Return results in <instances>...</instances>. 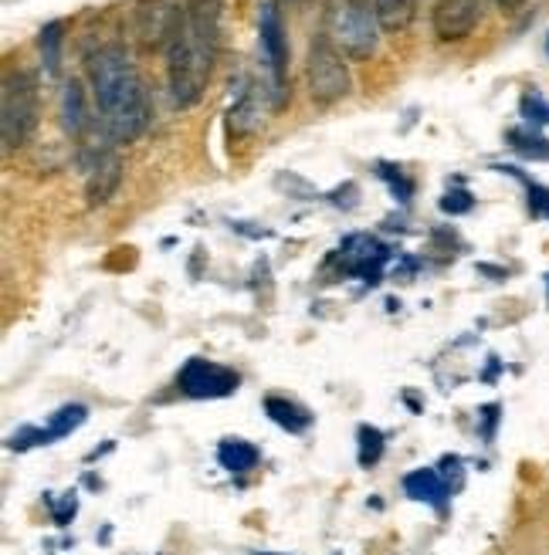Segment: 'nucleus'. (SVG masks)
Returning a JSON list of instances; mask_svg holds the SVG:
<instances>
[{
	"mask_svg": "<svg viewBox=\"0 0 549 555\" xmlns=\"http://www.w3.org/2000/svg\"><path fill=\"white\" fill-rule=\"evenodd\" d=\"M265 413L271 416L274 424H279L282 430L289 434H302V430H309L312 427V413L306 406H298L285 397H268L265 400Z\"/></svg>",
	"mask_w": 549,
	"mask_h": 555,
	"instance_id": "16",
	"label": "nucleus"
},
{
	"mask_svg": "<svg viewBox=\"0 0 549 555\" xmlns=\"http://www.w3.org/2000/svg\"><path fill=\"white\" fill-rule=\"evenodd\" d=\"M282 4H289V8H302V4H309V0H282Z\"/></svg>",
	"mask_w": 549,
	"mask_h": 555,
	"instance_id": "27",
	"label": "nucleus"
},
{
	"mask_svg": "<svg viewBox=\"0 0 549 555\" xmlns=\"http://www.w3.org/2000/svg\"><path fill=\"white\" fill-rule=\"evenodd\" d=\"M519 113L526 116V122L529 126H549V102L539 95V92H526L523 95V102H519Z\"/></svg>",
	"mask_w": 549,
	"mask_h": 555,
	"instance_id": "23",
	"label": "nucleus"
},
{
	"mask_svg": "<svg viewBox=\"0 0 549 555\" xmlns=\"http://www.w3.org/2000/svg\"><path fill=\"white\" fill-rule=\"evenodd\" d=\"M496 4H499L502 14H519V11L526 8V0H496Z\"/></svg>",
	"mask_w": 549,
	"mask_h": 555,
	"instance_id": "26",
	"label": "nucleus"
},
{
	"mask_svg": "<svg viewBox=\"0 0 549 555\" xmlns=\"http://www.w3.org/2000/svg\"><path fill=\"white\" fill-rule=\"evenodd\" d=\"M258 48H261V62L268 68V95H271V108H282L289 102V41H285V24L279 8L261 4L258 14Z\"/></svg>",
	"mask_w": 549,
	"mask_h": 555,
	"instance_id": "6",
	"label": "nucleus"
},
{
	"mask_svg": "<svg viewBox=\"0 0 549 555\" xmlns=\"http://www.w3.org/2000/svg\"><path fill=\"white\" fill-rule=\"evenodd\" d=\"M509 146L526 159H549V139L536 126L533 129H512Z\"/></svg>",
	"mask_w": 549,
	"mask_h": 555,
	"instance_id": "19",
	"label": "nucleus"
},
{
	"mask_svg": "<svg viewBox=\"0 0 549 555\" xmlns=\"http://www.w3.org/2000/svg\"><path fill=\"white\" fill-rule=\"evenodd\" d=\"M383 180H387L391 183V190H394V197L400 201V204H407L410 201V193H414V183H410L400 170H397V166H387V163H380V170H376Z\"/></svg>",
	"mask_w": 549,
	"mask_h": 555,
	"instance_id": "24",
	"label": "nucleus"
},
{
	"mask_svg": "<svg viewBox=\"0 0 549 555\" xmlns=\"http://www.w3.org/2000/svg\"><path fill=\"white\" fill-rule=\"evenodd\" d=\"M62 41H65V24L62 21H51L41 27V65L48 78H59L62 75Z\"/></svg>",
	"mask_w": 549,
	"mask_h": 555,
	"instance_id": "18",
	"label": "nucleus"
},
{
	"mask_svg": "<svg viewBox=\"0 0 549 555\" xmlns=\"http://www.w3.org/2000/svg\"><path fill=\"white\" fill-rule=\"evenodd\" d=\"M475 207V197L469 190H448L445 197H442V210L451 214V217H461V214H469Z\"/></svg>",
	"mask_w": 549,
	"mask_h": 555,
	"instance_id": "25",
	"label": "nucleus"
},
{
	"mask_svg": "<svg viewBox=\"0 0 549 555\" xmlns=\"http://www.w3.org/2000/svg\"><path fill=\"white\" fill-rule=\"evenodd\" d=\"M306 81H309V95H312L316 105H333V102L346 99L349 89H353V78H349V68L343 62V51L325 35H319L309 44Z\"/></svg>",
	"mask_w": 549,
	"mask_h": 555,
	"instance_id": "5",
	"label": "nucleus"
},
{
	"mask_svg": "<svg viewBox=\"0 0 549 555\" xmlns=\"http://www.w3.org/2000/svg\"><path fill=\"white\" fill-rule=\"evenodd\" d=\"M225 0H183V17L167 44V86L180 108L204 99L217 51H221Z\"/></svg>",
	"mask_w": 549,
	"mask_h": 555,
	"instance_id": "1",
	"label": "nucleus"
},
{
	"mask_svg": "<svg viewBox=\"0 0 549 555\" xmlns=\"http://www.w3.org/2000/svg\"><path fill=\"white\" fill-rule=\"evenodd\" d=\"M255 555H274V552H255Z\"/></svg>",
	"mask_w": 549,
	"mask_h": 555,
	"instance_id": "28",
	"label": "nucleus"
},
{
	"mask_svg": "<svg viewBox=\"0 0 549 555\" xmlns=\"http://www.w3.org/2000/svg\"><path fill=\"white\" fill-rule=\"evenodd\" d=\"M241 81V89L234 95V105H231V113H228V122L231 129L241 135V132H255L261 126V105H258V89L252 86L248 78H238Z\"/></svg>",
	"mask_w": 549,
	"mask_h": 555,
	"instance_id": "13",
	"label": "nucleus"
},
{
	"mask_svg": "<svg viewBox=\"0 0 549 555\" xmlns=\"http://www.w3.org/2000/svg\"><path fill=\"white\" fill-rule=\"evenodd\" d=\"M123 183V159L119 153H102L89 166V183H86V201L89 207H105L116 197V190Z\"/></svg>",
	"mask_w": 549,
	"mask_h": 555,
	"instance_id": "11",
	"label": "nucleus"
},
{
	"mask_svg": "<svg viewBox=\"0 0 549 555\" xmlns=\"http://www.w3.org/2000/svg\"><path fill=\"white\" fill-rule=\"evenodd\" d=\"M89 421V410L81 406V403H68L62 406L59 413H51V421H48V434L51 440H59V437H68L72 430H78L81 424Z\"/></svg>",
	"mask_w": 549,
	"mask_h": 555,
	"instance_id": "20",
	"label": "nucleus"
},
{
	"mask_svg": "<svg viewBox=\"0 0 549 555\" xmlns=\"http://www.w3.org/2000/svg\"><path fill=\"white\" fill-rule=\"evenodd\" d=\"M183 17V0H136V41L143 48H167Z\"/></svg>",
	"mask_w": 549,
	"mask_h": 555,
	"instance_id": "8",
	"label": "nucleus"
},
{
	"mask_svg": "<svg viewBox=\"0 0 549 555\" xmlns=\"http://www.w3.org/2000/svg\"><path fill=\"white\" fill-rule=\"evenodd\" d=\"M241 376L228 366H217L210 359H187V366L177 373V386L180 393L194 397V400H221V397H231L238 390Z\"/></svg>",
	"mask_w": 549,
	"mask_h": 555,
	"instance_id": "7",
	"label": "nucleus"
},
{
	"mask_svg": "<svg viewBox=\"0 0 549 555\" xmlns=\"http://www.w3.org/2000/svg\"><path fill=\"white\" fill-rule=\"evenodd\" d=\"M92 95L102 113L105 132L116 143H132L140 139L153 122V105L146 86L136 72L129 51L123 44H105L89 59Z\"/></svg>",
	"mask_w": 549,
	"mask_h": 555,
	"instance_id": "2",
	"label": "nucleus"
},
{
	"mask_svg": "<svg viewBox=\"0 0 549 555\" xmlns=\"http://www.w3.org/2000/svg\"><path fill=\"white\" fill-rule=\"evenodd\" d=\"M485 14V0H437L431 24H434V35L442 41H461L469 38L478 21Z\"/></svg>",
	"mask_w": 549,
	"mask_h": 555,
	"instance_id": "9",
	"label": "nucleus"
},
{
	"mask_svg": "<svg viewBox=\"0 0 549 555\" xmlns=\"http://www.w3.org/2000/svg\"><path fill=\"white\" fill-rule=\"evenodd\" d=\"M356 437H360V464H363V467H373V464L383 457V434H380L376 427L363 424Z\"/></svg>",
	"mask_w": 549,
	"mask_h": 555,
	"instance_id": "21",
	"label": "nucleus"
},
{
	"mask_svg": "<svg viewBox=\"0 0 549 555\" xmlns=\"http://www.w3.org/2000/svg\"><path fill=\"white\" fill-rule=\"evenodd\" d=\"M258 448L241 437H228L221 440V448H217V461H221V467H228L231 475H244V470H252L258 464Z\"/></svg>",
	"mask_w": 549,
	"mask_h": 555,
	"instance_id": "17",
	"label": "nucleus"
},
{
	"mask_svg": "<svg viewBox=\"0 0 549 555\" xmlns=\"http://www.w3.org/2000/svg\"><path fill=\"white\" fill-rule=\"evenodd\" d=\"M62 126L68 135H81L89 126V108H86V89H81V81H65L62 89Z\"/></svg>",
	"mask_w": 549,
	"mask_h": 555,
	"instance_id": "14",
	"label": "nucleus"
},
{
	"mask_svg": "<svg viewBox=\"0 0 549 555\" xmlns=\"http://www.w3.org/2000/svg\"><path fill=\"white\" fill-rule=\"evenodd\" d=\"M502 173H512V177H519L526 183V190H529V210L536 214V217H549V190L546 186H539V183H533V180H526L523 173L515 170V166H499Z\"/></svg>",
	"mask_w": 549,
	"mask_h": 555,
	"instance_id": "22",
	"label": "nucleus"
},
{
	"mask_svg": "<svg viewBox=\"0 0 549 555\" xmlns=\"http://www.w3.org/2000/svg\"><path fill=\"white\" fill-rule=\"evenodd\" d=\"M41 119V95L38 78L31 72H8L4 92H0V135H4V150H17L35 135Z\"/></svg>",
	"mask_w": 549,
	"mask_h": 555,
	"instance_id": "3",
	"label": "nucleus"
},
{
	"mask_svg": "<svg viewBox=\"0 0 549 555\" xmlns=\"http://www.w3.org/2000/svg\"><path fill=\"white\" fill-rule=\"evenodd\" d=\"M546 51H549V38H546Z\"/></svg>",
	"mask_w": 549,
	"mask_h": 555,
	"instance_id": "29",
	"label": "nucleus"
},
{
	"mask_svg": "<svg viewBox=\"0 0 549 555\" xmlns=\"http://www.w3.org/2000/svg\"><path fill=\"white\" fill-rule=\"evenodd\" d=\"M404 491L414 498V502H424V505H431V508H437L442 512L445 505H448V494H451V488H448V481L437 475L434 467H421V470H410V475L404 478Z\"/></svg>",
	"mask_w": 549,
	"mask_h": 555,
	"instance_id": "12",
	"label": "nucleus"
},
{
	"mask_svg": "<svg viewBox=\"0 0 549 555\" xmlns=\"http://www.w3.org/2000/svg\"><path fill=\"white\" fill-rule=\"evenodd\" d=\"M376 21L387 35H400L407 31L418 17V0H373Z\"/></svg>",
	"mask_w": 549,
	"mask_h": 555,
	"instance_id": "15",
	"label": "nucleus"
},
{
	"mask_svg": "<svg viewBox=\"0 0 549 555\" xmlns=\"http://www.w3.org/2000/svg\"><path fill=\"white\" fill-rule=\"evenodd\" d=\"M340 258H343V268L356 278H363V282H376L383 264L391 261V247L380 244L376 237L370 234H349L340 247Z\"/></svg>",
	"mask_w": 549,
	"mask_h": 555,
	"instance_id": "10",
	"label": "nucleus"
},
{
	"mask_svg": "<svg viewBox=\"0 0 549 555\" xmlns=\"http://www.w3.org/2000/svg\"><path fill=\"white\" fill-rule=\"evenodd\" d=\"M380 21L363 0H346V4L329 8L325 14V38L333 41L346 59L367 62L380 44Z\"/></svg>",
	"mask_w": 549,
	"mask_h": 555,
	"instance_id": "4",
	"label": "nucleus"
}]
</instances>
